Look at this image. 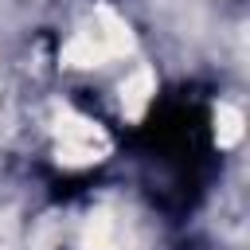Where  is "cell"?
Segmentation results:
<instances>
[{
    "label": "cell",
    "mask_w": 250,
    "mask_h": 250,
    "mask_svg": "<svg viewBox=\"0 0 250 250\" xmlns=\"http://www.w3.org/2000/svg\"><path fill=\"white\" fill-rule=\"evenodd\" d=\"M55 137H59V160L62 164H94L109 148L105 133L94 121H86V117H78L70 109H62L55 117Z\"/></svg>",
    "instance_id": "7a4b0ae2"
},
{
    "label": "cell",
    "mask_w": 250,
    "mask_h": 250,
    "mask_svg": "<svg viewBox=\"0 0 250 250\" xmlns=\"http://www.w3.org/2000/svg\"><path fill=\"white\" fill-rule=\"evenodd\" d=\"M125 51H133V31H129V23L113 12V8H98L94 12V20L90 23H82L70 39H66V47H62V62L66 66H102V62H109V59H121Z\"/></svg>",
    "instance_id": "6da1fadb"
},
{
    "label": "cell",
    "mask_w": 250,
    "mask_h": 250,
    "mask_svg": "<svg viewBox=\"0 0 250 250\" xmlns=\"http://www.w3.org/2000/svg\"><path fill=\"white\" fill-rule=\"evenodd\" d=\"M152 94H156L152 70H148V66H137V70L121 82V109H125V117H141L145 105L152 102Z\"/></svg>",
    "instance_id": "3957f363"
},
{
    "label": "cell",
    "mask_w": 250,
    "mask_h": 250,
    "mask_svg": "<svg viewBox=\"0 0 250 250\" xmlns=\"http://www.w3.org/2000/svg\"><path fill=\"white\" fill-rule=\"evenodd\" d=\"M242 109L238 105H230V102H219V109H215V137H219V145L223 148H230V145H238L242 141Z\"/></svg>",
    "instance_id": "277c9868"
}]
</instances>
